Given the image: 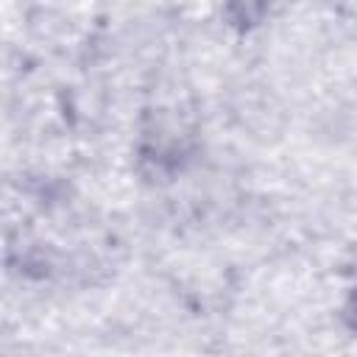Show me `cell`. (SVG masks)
Returning <instances> with one entry per match:
<instances>
[{
  "mask_svg": "<svg viewBox=\"0 0 357 357\" xmlns=\"http://www.w3.org/2000/svg\"><path fill=\"white\" fill-rule=\"evenodd\" d=\"M268 3L271 0H226V14L234 25L248 28L262 20V14L268 11Z\"/></svg>",
  "mask_w": 357,
  "mask_h": 357,
  "instance_id": "cell-1",
  "label": "cell"
}]
</instances>
